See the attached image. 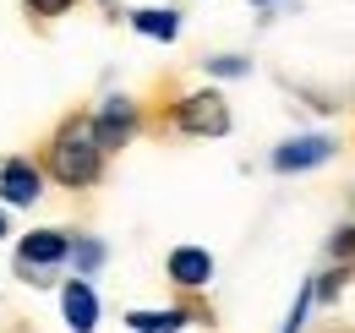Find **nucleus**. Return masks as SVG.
I'll return each mask as SVG.
<instances>
[{
  "label": "nucleus",
  "mask_w": 355,
  "mask_h": 333,
  "mask_svg": "<svg viewBox=\"0 0 355 333\" xmlns=\"http://www.w3.org/2000/svg\"><path fill=\"white\" fill-rule=\"evenodd\" d=\"M252 6H273V0H252Z\"/></svg>",
  "instance_id": "f3484780"
},
{
  "label": "nucleus",
  "mask_w": 355,
  "mask_h": 333,
  "mask_svg": "<svg viewBox=\"0 0 355 333\" xmlns=\"http://www.w3.org/2000/svg\"><path fill=\"white\" fill-rule=\"evenodd\" d=\"M175 126L186 131V137L214 142V137H230L235 115H230V99H224L219 87H197V93H186V99L175 104Z\"/></svg>",
  "instance_id": "f03ea898"
},
{
  "label": "nucleus",
  "mask_w": 355,
  "mask_h": 333,
  "mask_svg": "<svg viewBox=\"0 0 355 333\" xmlns=\"http://www.w3.org/2000/svg\"><path fill=\"white\" fill-rule=\"evenodd\" d=\"M71 257V235L66 230H28L22 241H17V268H55V262H66Z\"/></svg>",
  "instance_id": "39448f33"
},
{
  "label": "nucleus",
  "mask_w": 355,
  "mask_h": 333,
  "mask_svg": "<svg viewBox=\"0 0 355 333\" xmlns=\"http://www.w3.org/2000/svg\"><path fill=\"white\" fill-rule=\"evenodd\" d=\"M334 257H339V262H355V224H345V230L334 235Z\"/></svg>",
  "instance_id": "4468645a"
},
{
  "label": "nucleus",
  "mask_w": 355,
  "mask_h": 333,
  "mask_svg": "<svg viewBox=\"0 0 355 333\" xmlns=\"http://www.w3.org/2000/svg\"><path fill=\"white\" fill-rule=\"evenodd\" d=\"M132 28L142 33V39L170 44L180 33V11H170V6H137V11H132Z\"/></svg>",
  "instance_id": "1a4fd4ad"
},
{
  "label": "nucleus",
  "mask_w": 355,
  "mask_h": 333,
  "mask_svg": "<svg viewBox=\"0 0 355 333\" xmlns=\"http://www.w3.org/2000/svg\"><path fill=\"white\" fill-rule=\"evenodd\" d=\"M334 159V142L328 137H290V142H279L273 148V169L279 175H301V169H317Z\"/></svg>",
  "instance_id": "423d86ee"
},
{
  "label": "nucleus",
  "mask_w": 355,
  "mask_h": 333,
  "mask_svg": "<svg viewBox=\"0 0 355 333\" xmlns=\"http://www.w3.org/2000/svg\"><path fill=\"white\" fill-rule=\"evenodd\" d=\"M44 197V169L33 164V159H0V203L6 208H33Z\"/></svg>",
  "instance_id": "20e7f679"
},
{
  "label": "nucleus",
  "mask_w": 355,
  "mask_h": 333,
  "mask_svg": "<svg viewBox=\"0 0 355 333\" xmlns=\"http://www.w3.org/2000/svg\"><path fill=\"white\" fill-rule=\"evenodd\" d=\"M137 126H142L137 99H126V93H110V99L98 104V115H93V137H98V148H104V153H115V148H126V142L137 137Z\"/></svg>",
  "instance_id": "7ed1b4c3"
},
{
  "label": "nucleus",
  "mask_w": 355,
  "mask_h": 333,
  "mask_svg": "<svg viewBox=\"0 0 355 333\" xmlns=\"http://www.w3.org/2000/svg\"><path fill=\"white\" fill-rule=\"evenodd\" d=\"M306 306H311V284L295 295V306H290V323H284V333H301V323H306Z\"/></svg>",
  "instance_id": "ddd939ff"
},
{
  "label": "nucleus",
  "mask_w": 355,
  "mask_h": 333,
  "mask_svg": "<svg viewBox=\"0 0 355 333\" xmlns=\"http://www.w3.org/2000/svg\"><path fill=\"white\" fill-rule=\"evenodd\" d=\"M164 268H170V279H175L180 290H202V284L214 279V257H208L202 246H175Z\"/></svg>",
  "instance_id": "6e6552de"
},
{
  "label": "nucleus",
  "mask_w": 355,
  "mask_h": 333,
  "mask_svg": "<svg viewBox=\"0 0 355 333\" xmlns=\"http://www.w3.org/2000/svg\"><path fill=\"white\" fill-rule=\"evenodd\" d=\"M49 175L71 191H88L93 180L104 175V148L93 137V115H66L49 137V153H44Z\"/></svg>",
  "instance_id": "f257e3e1"
},
{
  "label": "nucleus",
  "mask_w": 355,
  "mask_h": 333,
  "mask_svg": "<svg viewBox=\"0 0 355 333\" xmlns=\"http://www.w3.org/2000/svg\"><path fill=\"white\" fill-rule=\"evenodd\" d=\"M60 317L71 333H93L98 328V295H93L88 279H66L60 284Z\"/></svg>",
  "instance_id": "0eeeda50"
},
{
  "label": "nucleus",
  "mask_w": 355,
  "mask_h": 333,
  "mask_svg": "<svg viewBox=\"0 0 355 333\" xmlns=\"http://www.w3.org/2000/svg\"><path fill=\"white\" fill-rule=\"evenodd\" d=\"M71 262H77V273H93L104 262V241H71Z\"/></svg>",
  "instance_id": "f8f14e48"
},
{
  "label": "nucleus",
  "mask_w": 355,
  "mask_h": 333,
  "mask_svg": "<svg viewBox=\"0 0 355 333\" xmlns=\"http://www.w3.org/2000/svg\"><path fill=\"white\" fill-rule=\"evenodd\" d=\"M71 6H77V0H28V11H33V17H66Z\"/></svg>",
  "instance_id": "2eb2a0df"
},
{
  "label": "nucleus",
  "mask_w": 355,
  "mask_h": 333,
  "mask_svg": "<svg viewBox=\"0 0 355 333\" xmlns=\"http://www.w3.org/2000/svg\"><path fill=\"white\" fill-rule=\"evenodd\" d=\"M6 230H11V224H6V208H0V241H6Z\"/></svg>",
  "instance_id": "dca6fc26"
},
{
  "label": "nucleus",
  "mask_w": 355,
  "mask_h": 333,
  "mask_svg": "<svg viewBox=\"0 0 355 333\" xmlns=\"http://www.w3.org/2000/svg\"><path fill=\"white\" fill-rule=\"evenodd\" d=\"M126 328L132 333H180L186 311H126Z\"/></svg>",
  "instance_id": "9d476101"
},
{
  "label": "nucleus",
  "mask_w": 355,
  "mask_h": 333,
  "mask_svg": "<svg viewBox=\"0 0 355 333\" xmlns=\"http://www.w3.org/2000/svg\"><path fill=\"white\" fill-rule=\"evenodd\" d=\"M202 66H208V77H246V71H252L246 55H208Z\"/></svg>",
  "instance_id": "9b49d317"
}]
</instances>
